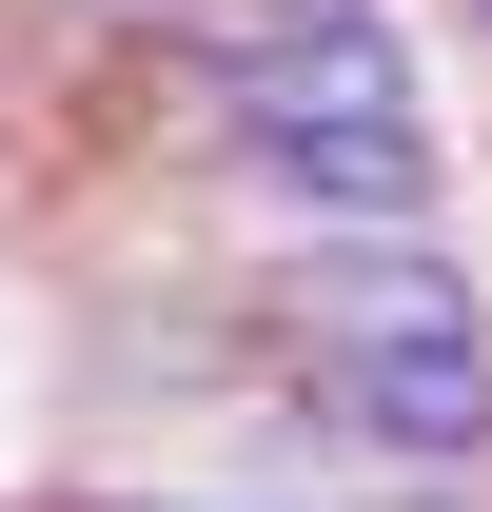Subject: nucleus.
<instances>
[{"label": "nucleus", "mask_w": 492, "mask_h": 512, "mask_svg": "<svg viewBox=\"0 0 492 512\" xmlns=\"http://www.w3.org/2000/svg\"><path fill=\"white\" fill-rule=\"evenodd\" d=\"M178 178H217V217H237V237H335V217H453L433 99H315V119H237V138H197Z\"/></svg>", "instance_id": "nucleus-1"}, {"label": "nucleus", "mask_w": 492, "mask_h": 512, "mask_svg": "<svg viewBox=\"0 0 492 512\" xmlns=\"http://www.w3.org/2000/svg\"><path fill=\"white\" fill-rule=\"evenodd\" d=\"M40 512H237V493H178V473H119V493H40Z\"/></svg>", "instance_id": "nucleus-2"}, {"label": "nucleus", "mask_w": 492, "mask_h": 512, "mask_svg": "<svg viewBox=\"0 0 492 512\" xmlns=\"http://www.w3.org/2000/svg\"><path fill=\"white\" fill-rule=\"evenodd\" d=\"M20 20H40V40H79V60H99L119 20H158V0H20Z\"/></svg>", "instance_id": "nucleus-3"}]
</instances>
